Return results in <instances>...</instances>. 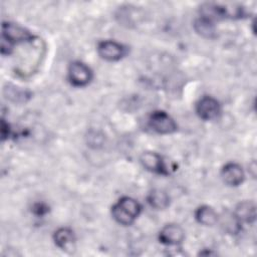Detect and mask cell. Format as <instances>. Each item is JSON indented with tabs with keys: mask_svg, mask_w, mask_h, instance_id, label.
Returning <instances> with one entry per match:
<instances>
[{
	"mask_svg": "<svg viewBox=\"0 0 257 257\" xmlns=\"http://www.w3.org/2000/svg\"><path fill=\"white\" fill-rule=\"evenodd\" d=\"M195 218L198 223L204 226H213L218 222V215L216 211L207 205L200 206L196 210Z\"/></svg>",
	"mask_w": 257,
	"mask_h": 257,
	"instance_id": "5bb4252c",
	"label": "cell"
},
{
	"mask_svg": "<svg viewBox=\"0 0 257 257\" xmlns=\"http://www.w3.org/2000/svg\"><path fill=\"white\" fill-rule=\"evenodd\" d=\"M221 177L225 184L236 187L244 181L245 175L242 168L238 164L228 163L223 167L221 171Z\"/></svg>",
	"mask_w": 257,
	"mask_h": 257,
	"instance_id": "30bf717a",
	"label": "cell"
},
{
	"mask_svg": "<svg viewBox=\"0 0 257 257\" xmlns=\"http://www.w3.org/2000/svg\"><path fill=\"white\" fill-rule=\"evenodd\" d=\"M34 36L24 27L12 22H3L1 37V54L9 55L13 46L22 42H29Z\"/></svg>",
	"mask_w": 257,
	"mask_h": 257,
	"instance_id": "6da1fadb",
	"label": "cell"
},
{
	"mask_svg": "<svg viewBox=\"0 0 257 257\" xmlns=\"http://www.w3.org/2000/svg\"><path fill=\"white\" fill-rule=\"evenodd\" d=\"M196 112L204 120H212L219 116L221 105L219 101L212 96H203L196 104Z\"/></svg>",
	"mask_w": 257,
	"mask_h": 257,
	"instance_id": "8992f818",
	"label": "cell"
},
{
	"mask_svg": "<svg viewBox=\"0 0 257 257\" xmlns=\"http://www.w3.org/2000/svg\"><path fill=\"white\" fill-rule=\"evenodd\" d=\"M194 29L199 35H201L204 38L212 39L217 36V30L214 21L203 16L195 20Z\"/></svg>",
	"mask_w": 257,
	"mask_h": 257,
	"instance_id": "4fadbf2b",
	"label": "cell"
},
{
	"mask_svg": "<svg viewBox=\"0 0 257 257\" xmlns=\"http://www.w3.org/2000/svg\"><path fill=\"white\" fill-rule=\"evenodd\" d=\"M32 210H33L34 214H36L38 216L39 215L42 216V215H44V214H46L48 212V207L45 204H43V203H37V204H35L33 206Z\"/></svg>",
	"mask_w": 257,
	"mask_h": 257,
	"instance_id": "e0dca14e",
	"label": "cell"
},
{
	"mask_svg": "<svg viewBox=\"0 0 257 257\" xmlns=\"http://www.w3.org/2000/svg\"><path fill=\"white\" fill-rule=\"evenodd\" d=\"M149 125L153 131L161 135L173 134L178 128L175 120L163 110H156L151 113L149 117Z\"/></svg>",
	"mask_w": 257,
	"mask_h": 257,
	"instance_id": "277c9868",
	"label": "cell"
},
{
	"mask_svg": "<svg viewBox=\"0 0 257 257\" xmlns=\"http://www.w3.org/2000/svg\"><path fill=\"white\" fill-rule=\"evenodd\" d=\"M235 218L242 223H253L256 219V209L255 205L250 201L240 202L234 211Z\"/></svg>",
	"mask_w": 257,
	"mask_h": 257,
	"instance_id": "8fae6325",
	"label": "cell"
},
{
	"mask_svg": "<svg viewBox=\"0 0 257 257\" xmlns=\"http://www.w3.org/2000/svg\"><path fill=\"white\" fill-rule=\"evenodd\" d=\"M148 203L152 208L157 210H164L170 205L169 195L160 189H155L151 191L147 197Z\"/></svg>",
	"mask_w": 257,
	"mask_h": 257,
	"instance_id": "9a60e30c",
	"label": "cell"
},
{
	"mask_svg": "<svg viewBox=\"0 0 257 257\" xmlns=\"http://www.w3.org/2000/svg\"><path fill=\"white\" fill-rule=\"evenodd\" d=\"M185 237L183 228L177 224H168L164 226L159 233V240L165 245H178Z\"/></svg>",
	"mask_w": 257,
	"mask_h": 257,
	"instance_id": "9c48e42d",
	"label": "cell"
},
{
	"mask_svg": "<svg viewBox=\"0 0 257 257\" xmlns=\"http://www.w3.org/2000/svg\"><path fill=\"white\" fill-rule=\"evenodd\" d=\"M68 79L74 86H85L92 79V71L85 63L73 61L68 67Z\"/></svg>",
	"mask_w": 257,
	"mask_h": 257,
	"instance_id": "5b68a950",
	"label": "cell"
},
{
	"mask_svg": "<svg viewBox=\"0 0 257 257\" xmlns=\"http://www.w3.org/2000/svg\"><path fill=\"white\" fill-rule=\"evenodd\" d=\"M245 15V9L239 5L206 3L201 7V16L213 21L215 19H240Z\"/></svg>",
	"mask_w": 257,
	"mask_h": 257,
	"instance_id": "7a4b0ae2",
	"label": "cell"
},
{
	"mask_svg": "<svg viewBox=\"0 0 257 257\" xmlns=\"http://www.w3.org/2000/svg\"><path fill=\"white\" fill-rule=\"evenodd\" d=\"M140 161L143 167L150 172L157 173L160 175L170 174V168H168L167 163L165 162L163 157L157 153L145 152L141 155Z\"/></svg>",
	"mask_w": 257,
	"mask_h": 257,
	"instance_id": "ba28073f",
	"label": "cell"
},
{
	"mask_svg": "<svg viewBox=\"0 0 257 257\" xmlns=\"http://www.w3.org/2000/svg\"><path fill=\"white\" fill-rule=\"evenodd\" d=\"M141 210L138 201L131 197H122L111 207V215L118 224L131 225L138 218Z\"/></svg>",
	"mask_w": 257,
	"mask_h": 257,
	"instance_id": "3957f363",
	"label": "cell"
},
{
	"mask_svg": "<svg viewBox=\"0 0 257 257\" xmlns=\"http://www.w3.org/2000/svg\"><path fill=\"white\" fill-rule=\"evenodd\" d=\"M97 52L99 56L107 61H118L126 53L125 47L113 40H104L98 43Z\"/></svg>",
	"mask_w": 257,
	"mask_h": 257,
	"instance_id": "52a82bcc",
	"label": "cell"
},
{
	"mask_svg": "<svg viewBox=\"0 0 257 257\" xmlns=\"http://www.w3.org/2000/svg\"><path fill=\"white\" fill-rule=\"evenodd\" d=\"M10 133H11V128H10L8 122H6L4 118H2V120H1V138H2V140L4 141V140L8 139L10 136Z\"/></svg>",
	"mask_w": 257,
	"mask_h": 257,
	"instance_id": "2e32d148",
	"label": "cell"
},
{
	"mask_svg": "<svg viewBox=\"0 0 257 257\" xmlns=\"http://www.w3.org/2000/svg\"><path fill=\"white\" fill-rule=\"evenodd\" d=\"M53 240H54L55 245L58 248L66 251L72 247V245L75 241V236L71 229L62 227V228L57 229L54 232Z\"/></svg>",
	"mask_w": 257,
	"mask_h": 257,
	"instance_id": "7c38bea8",
	"label": "cell"
}]
</instances>
